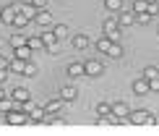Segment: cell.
Segmentation results:
<instances>
[{
    "instance_id": "4dcf8cb0",
    "label": "cell",
    "mask_w": 159,
    "mask_h": 136,
    "mask_svg": "<svg viewBox=\"0 0 159 136\" xmlns=\"http://www.w3.org/2000/svg\"><path fill=\"white\" fill-rule=\"evenodd\" d=\"M0 68H11V58H5V55H0Z\"/></svg>"
},
{
    "instance_id": "8fae6325",
    "label": "cell",
    "mask_w": 159,
    "mask_h": 136,
    "mask_svg": "<svg viewBox=\"0 0 159 136\" xmlns=\"http://www.w3.org/2000/svg\"><path fill=\"white\" fill-rule=\"evenodd\" d=\"M11 97L16 102H26V100H31V92L26 86H16V89H11Z\"/></svg>"
},
{
    "instance_id": "44dd1931",
    "label": "cell",
    "mask_w": 159,
    "mask_h": 136,
    "mask_svg": "<svg viewBox=\"0 0 159 136\" xmlns=\"http://www.w3.org/2000/svg\"><path fill=\"white\" fill-rule=\"evenodd\" d=\"M110 45H112V39H110V37H99L97 42H94V47H97L99 52H104V55H107V50H110Z\"/></svg>"
},
{
    "instance_id": "277c9868",
    "label": "cell",
    "mask_w": 159,
    "mask_h": 136,
    "mask_svg": "<svg viewBox=\"0 0 159 136\" xmlns=\"http://www.w3.org/2000/svg\"><path fill=\"white\" fill-rule=\"evenodd\" d=\"M149 110L146 107H138V110H130V115H128V120H130V126H146L149 123Z\"/></svg>"
},
{
    "instance_id": "7a4b0ae2",
    "label": "cell",
    "mask_w": 159,
    "mask_h": 136,
    "mask_svg": "<svg viewBox=\"0 0 159 136\" xmlns=\"http://www.w3.org/2000/svg\"><path fill=\"white\" fill-rule=\"evenodd\" d=\"M3 123L5 126H26L29 123V113H24L21 107H18V110H11V113L3 115Z\"/></svg>"
},
{
    "instance_id": "cb8c5ba5",
    "label": "cell",
    "mask_w": 159,
    "mask_h": 136,
    "mask_svg": "<svg viewBox=\"0 0 159 136\" xmlns=\"http://www.w3.org/2000/svg\"><path fill=\"white\" fill-rule=\"evenodd\" d=\"M141 76H143V79H149V81H151V79H157V76H159V66H146Z\"/></svg>"
},
{
    "instance_id": "e575fe53",
    "label": "cell",
    "mask_w": 159,
    "mask_h": 136,
    "mask_svg": "<svg viewBox=\"0 0 159 136\" xmlns=\"http://www.w3.org/2000/svg\"><path fill=\"white\" fill-rule=\"evenodd\" d=\"M3 97H8V94H5V89H3V84H0V100Z\"/></svg>"
},
{
    "instance_id": "ac0fdd59",
    "label": "cell",
    "mask_w": 159,
    "mask_h": 136,
    "mask_svg": "<svg viewBox=\"0 0 159 136\" xmlns=\"http://www.w3.org/2000/svg\"><path fill=\"white\" fill-rule=\"evenodd\" d=\"M123 52H125V50H123V45H120V42H112V45H110V50H107V58L120 60V58H123Z\"/></svg>"
},
{
    "instance_id": "7402d4cb",
    "label": "cell",
    "mask_w": 159,
    "mask_h": 136,
    "mask_svg": "<svg viewBox=\"0 0 159 136\" xmlns=\"http://www.w3.org/2000/svg\"><path fill=\"white\" fill-rule=\"evenodd\" d=\"M104 8L112 13H120L123 11V0H104Z\"/></svg>"
},
{
    "instance_id": "9c48e42d",
    "label": "cell",
    "mask_w": 159,
    "mask_h": 136,
    "mask_svg": "<svg viewBox=\"0 0 159 136\" xmlns=\"http://www.w3.org/2000/svg\"><path fill=\"white\" fill-rule=\"evenodd\" d=\"M16 8L13 5H3V13H0V21H3L5 26H13V21H16Z\"/></svg>"
},
{
    "instance_id": "8d00e7d4",
    "label": "cell",
    "mask_w": 159,
    "mask_h": 136,
    "mask_svg": "<svg viewBox=\"0 0 159 136\" xmlns=\"http://www.w3.org/2000/svg\"><path fill=\"white\" fill-rule=\"evenodd\" d=\"M157 34H159V29H157Z\"/></svg>"
},
{
    "instance_id": "d4e9b609",
    "label": "cell",
    "mask_w": 159,
    "mask_h": 136,
    "mask_svg": "<svg viewBox=\"0 0 159 136\" xmlns=\"http://www.w3.org/2000/svg\"><path fill=\"white\" fill-rule=\"evenodd\" d=\"M149 3H151V0H133V11H136V13L149 11Z\"/></svg>"
},
{
    "instance_id": "ba28073f",
    "label": "cell",
    "mask_w": 159,
    "mask_h": 136,
    "mask_svg": "<svg viewBox=\"0 0 159 136\" xmlns=\"http://www.w3.org/2000/svg\"><path fill=\"white\" fill-rule=\"evenodd\" d=\"M151 92V86H149V79H143V76H138L133 81V94H138V97H143V94H149Z\"/></svg>"
},
{
    "instance_id": "30bf717a",
    "label": "cell",
    "mask_w": 159,
    "mask_h": 136,
    "mask_svg": "<svg viewBox=\"0 0 159 136\" xmlns=\"http://www.w3.org/2000/svg\"><path fill=\"white\" fill-rule=\"evenodd\" d=\"M63 105H65V100L57 94V97H52V100L44 102V110H47V113H60V110H63Z\"/></svg>"
},
{
    "instance_id": "52a82bcc",
    "label": "cell",
    "mask_w": 159,
    "mask_h": 136,
    "mask_svg": "<svg viewBox=\"0 0 159 136\" xmlns=\"http://www.w3.org/2000/svg\"><path fill=\"white\" fill-rule=\"evenodd\" d=\"M117 21H120V26H133L136 24V11L133 8H123L117 13Z\"/></svg>"
},
{
    "instance_id": "d590c367",
    "label": "cell",
    "mask_w": 159,
    "mask_h": 136,
    "mask_svg": "<svg viewBox=\"0 0 159 136\" xmlns=\"http://www.w3.org/2000/svg\"><path fill=\"white\" fill-rule=\"evenodd\" d=\"M0 13H3V5H0Z\"/></svg>"
},
{
    "instance_id": "ffe728a7",
    "label": "cell",
    "mask_w": 159,
    "mask_h": 136,
    "mask_svg": "<svg viewBox=\"0 0 159 136\" xmlns=\"http://www.w3.org/2000/svg\"><path fill=\"white\" fill-rule=\"evenodd\" d=\"M29 24H31V18L26 16V13H16V21H13V26H16V29H26Z\"/></svg>"
},
{
    "instance_id": "484cf974",
    "label": "cell",
    "mask_w": 159,
    "mask_h": 136,
    "mask_svg": "<svg viewBox=\"0 0 159 136\" xmlns=\"http://www.w3.org/2000/svg\"><path fill=\"white\" fill-rule=\"evenodd\" d=\"M29 47H31V50H44L42 37H29Z\"/></svg>"
},
{
    "instance_id": "7c38bea8",
    "label": "cell",
    "mask_w": 159,
    "mask_h": 136,
    "mask_svg": "<svg viewBox=\"0 0 159 136\" xmlns=\"http://www.w3.org/2000/svg\"><path fill=\"white\" fill-rule=\"evenodd\" d=\"M112 113H115L117 118H128V115H130V110H128V102H123V100L112 102Z\"/></svg>"
},
{
    "instance_id": "836d02e7",
    "label": "cell",
    "mask_w": 159,
    "mask_h": 136,
    "mask_svg": "<svg viewBox=\"0 0 159 136\" xmlns=\"http://www.w3.org/2000/svg\"><path fill=\"white\" fill-rule=\"evenodd\" d=\"M31 3H34L37 8H47V3H50V0H31Z\"/></svg>"
},
{
    "instance_id": "1f68e13d",
    "label": "cell",
    "mask_w": 159,
    "mask_h": 136,
    "mask_svg": "<svg viewBox=\"0 0 159 136\" xmlns=\"http://www.w3.org/2000/svg\"><path fill=\"white\" fill-rule=\"evenodd\" d=\"M149 86H151V92H159V76H157V79H151V81H149Z\"/></svg>"
},
{
    "instance_id": "f1b7e54d",
    "label": "cell",
    "mask_w": 159,
    "mask_h": 136,
    "mask_svg": "<svg viewBox=\"0 0 159 136\" xmlns=\"http://www.w3.org/2000/svg\"><path fill=\"white\" fill-rule=\"evenodd\" d=\"M52 29H55V34H57V37H68V26H65V24H55V26H52Z\"/></svg>"
},
{
    "instance_id": "2e32d148",
    "label": "cell",
    "mask_w": 159,
    "mask_h": 136,
    "mask_svg": "<svg viewBox=\"0 0 159 136\" xmlns=\"http://www.w3.org/2000/svg\"><path fill=\"white\" fill-rule=\"evenodd\" d=\"M13 55L21 58V60H31V47H29V42L21 45V47H13Z\"/></svg>"
},
{
    "instance_id": "3957f363",
    "label": "cell",
    "mask_w": 159,
    "mask_h": 136,
    "mask_svg": "<svg viewBox=\"0 0 159 136\" xmlns=\"http://www.w3.org/2000/svg\"><path fill=\"white\" fill-rule=\"evenodd\" d=\"M39 37H42V42H44V50L47 52H57L55 47H57V34H55V29H42V34H39Z\"/></svg>"
},
{
    "instance_id": "5bb4252c",
    "label": "cell",
    "mask_w": 159,
    "mask_h": 136,
    "mask_svg": "<svg viewBox=\"0 0 159 136\" xmlns=\"http://www.w3.org/2000/svg\"><path fill=\"white\" fill-rule=\"evenodd\" d=\"M34 21H37L39 26H50V24H52V13H50L47 8H39V11H37V18H34Z\"/></svg>"
},
{
    "instance_id": "5b68a950",
    "label": "cell",
    "mask_w": 159,
    "mask_h": 136,
    "mask_svg": "<svg viewBox=\"0 0 159 136\" xmlns=\"http://www.w3.org/2000/svg\"><path fill=\"white\" fill-rule=\"evenodd\" d=\"M84 66H86V76H91V79H97V76H102V73H104L102 60H97V58H89Z\"/></svg>"
},
{
    "instance_id": "83f0119b",
    "label": "cell",
    "mask_w": 159,
    "mask_h": 136,
    "mask_svg": "<svg viewBox=\"0 0 159 136\" xmlns=\"http://www.w3.org/2000/svg\"><path fill=\"white\" fill-rule=\"evenodd\" d=\"M151 18H154V16H151L149 11H143V13H136V21H138V24H149Z\"/></svg>"
},
{
    "instance_id": "d6a6232c",
    "label": "cell",
    "mask_w": 159,
    "mask_h": 136,
    "mask_svg": "<svg viewBox=\"0 0 159 136\" xmlns=\"http://www.w3.org/2000/svg\"><path fill=\"white\" fill-rule=\"evenodd\" d=\"M8 71H11V68H0V84H3V81L8 79Z\"/></svg>"
},
{
    "instance_id": "d6986e66",
    "label": "cell",
    "mask_w": 159,
    "mask_h": 136,
    "mask_svg": "<svg viewBox=\"0 0 159 136\" xmlns=\"http://www.w3.org/2000/svg\"><path fill=\"white\" fill-rule=\"evenodd\" d=\"M24 68H26V60L16 58V55L11 58V73H24Z\"/></svg>"
},
{
    "instance_id": "4fadbf2b",
    "label": "cell",
    "mask_w": 159,
    "mask_h": 136,
    "mask_svg": "<svg viewBox=\"0 0 159 136\" xmlns=\"http://www.w3.org/2000/svg\"><path fill=\"white\" fill-rule=\"evenodd\" d=\"M70 45H73V50H86L89 47V37L86 34H73L70 37Z\"/></svg>"
},
{
    "instance_id": "8992f818",
    "label": "cell",
    "mask_w": 159,
    "mask_h": 136,
    "mask_svg": "<svg viewBox=\"0 0 159 136\" xmlns=\"http://www.w3.org/2000/svg\"><path fill=\"white\" fill-rule=\"evenodd\" d=\"M65 73H68V79L86 76V66H84V63H76V60H70V63L65 66Z\"/></svg>"
},
{
    "instance_id": "e0dca14e",
    "label": "cell",
    "mask_w": 159,
    "mask_h": 136,
    "mask_svg": "<svg viewBox=\"0 0 159 136\" xmlns=\"http://www.w3.org/2000/svg\"><path fill=\"white\" fill-rule=\"evenodd\" d=\"M26 42H29V37H24L21 32H13L11 37H8V45H11V47H21V45H26Z\"/></svg>"
},
{
    "instance_id": "603a6c76",
    "label": "cell",
    "mask_w": 159,
    "mask_h": 136,
    "mask_svg": "<svg viewBox=\"0 0 159 136\" xmlns=\"http://www.w3.org/2000/svg\"><path fill=\"white\" fill-rule=\"evenodd\" d=\"M94 113H97V115H110V113H112V105H110V102H97Z\"/></svg>"
},
{
    "instance_id": "f546056e",
    "label": "cell",
    "mask_w": 159,
    "mask_h": 136,
    "mask_svg": "<svg viewBox=\"0 0 159 136\" xmlns=\"http://www.w3.org/2000/svg\"><path fill=\"white\" fill-rule=\"evenodd\" d=\"M149 13L151 16H159V0H151L149 3Z\"/></svg>"
},
{
    "instance_id": "4316f807",
    "label": "cell",
    "mask_w": 159,
    "mask_h": 136,
    "mask_svg": "<svg viewBox=\"0 0 159 136\" xmlns=\"http://www.w3.org/2000/svg\"><path fill=\"white\" fill-rule=\"evenodd\" d=\"M37 71H39V68H37L34 63H31V60H26V68H24V76H29V79H31V76H37Z\"/></svg>"
},
{
    "instance_id": "9a60e30c",
    "label": "cell",
    "mask_w": 159,
    "mask_h": 136,
    "mask_svg": "<svg viewBox=\"0 0 159 136\" xmlns=\"http://www.w3.org/2000/svg\"><path fill=\"white\" fill-rule=\"evenodd\" d=\"M60 97H63L65 102H73V100L78 97V89H76L73 84H68V86H63V89H60Z\"/></svg>"
},
{
    "instance_id": "6da1fadb",
    "label": "cell",
    "mask_w": 159,
    "mask_h": 136,
    "mask_svg": "<svg viewBox=\"0 0 159 136\" xmlns=\"http://www.w3.org/2000/svg\"><path fill=\"white\" fill-rule=\"evenodd\" d=\"M102 32H104V37H110V39H112V42H120L123 26H120V21H117V18H104Z\"/></svg>"
}]
</instances>
